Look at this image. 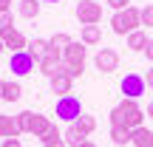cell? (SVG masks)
I'll return each mask as SVG.
<instances>
[{"mask_svg": "<svg viewBox=\"0 0 153 147\" xmlns=\"http://www.w3.org/2000/svg\"><path fill=\"white\" fill-rule=\"evenodd\" d=\"M145 45H148V34L139 28V31H133V34H128V48L131 51H145Z\"/></svg>", "mask_w": 153, "mask_h": 147, "instance_id": "obj_20", "label": "cell"}, {"mask_svg": "<svg viewBox=\"0 0 153 147\" xmlns=\"http://www.w3.org/2000/svg\"><path fill=\"white\" fill-rule=\"evenodd\" d=\"M145 54H148V60L153 62V40H148V45H145Z\"/></svg>", "mask_w": 153, "mask_h": 147, "instance_id": "obj_29", "label": "cell"}, {"mask_svg": "<svg viewBox=\"0 0 153 147\" xmlns=\"http://www.w3.org/2000/svg\"><path fill=\"white\" fill-rule=\"evenodd\" d=\"M20 96H23L20 82H3V102H17Z\"/></svg>", "mask_w": 153, "mask_h": 147, "instance_id": "obj_18", "label": "cell"}, {"mask_svg": "<svg viewBox=\"0 0 153 147\" xmlns=\"http://www.w3.org/2000/svg\"><path fill=\"white\" fill-rule=\"evenodd\" d=\"M145 116H150V119H153V102H148V110H145Z\"/></svg>", "mask_w": 153, "mask_h": 147, "instance_id": "obj_32", "label": "cell"}, {"mask_svg": "<svg viewBox=\"0 0 153 147\" xmlns=\"http://www.w3.org/2000/svg\"><path fill=\"white\" fill-rule=\"evenodd\" d=\"M74 127H76V130H79V133H82V136H85V139H88V136H91V133H94V130H97V119H94V116H88V113H82V116H79V119H76V122H74Z\"/></svg>", "mask_w": 153, "mask_h": 147, "instance_id": "obj_17", "label": "cell"}, {"mask_svg": "<svg viewBox=\"0 0 153 147\" xmlns=\"http://www.w3.org/2000/svg\"><path fill=\"white\" fill-rule=\"evenodd\" d=\"M94 65H97V71L102 74H111L119 68V54H116L114 48H99L97 57H94Z\"/></svg>", "mask_w": 153, "mask_h": 147, "instance_id": "obj_8", "label": "cell"}, {"mask_svg": "<svg viewBox=\"0 0 153 147\" xmlns=\"http://www.w3.org/2000/svg\"><path fill=\"white\" fill-rule=\"evenodd\" d=\"M17 11H20V17H26V20H34V17L40 14V0H20V3H17Z\"/></svg>", "mask_w": 153, "mask_h": 147, "instance_id": "obj_14", "label": "cell"}, {"mask_svg": "<svg viewBox=\"0 0 153 147\" xmlns=\"http://www.w3.org/2000/svg\"><path fill=\"white\" fill-rule=\"evenodd\" d=\"M108 6H111V9H114V11H125L128 6H131V0H111Z\"/></svg>", "mask_w": 153, "mask_h": 147, "instance_id": "obj_26", "label": "cell"}, {"mask_svg": "<svg viewBox=\"0 0 153 147\" xmlns=\"http://www.w3.org/2000/svg\"><path fill=\"white\" fill-rule=\"evenodd\" d=\"M131 133L133 130H128V127H116V125H111V139H114V144H131Z\"/></svg>", "mask_w": 153, "mask_h": 147, "instance_id": "obj_21", "label": "cell"}, {"mask_svg": "<svg viewBox=\"0 0 153 147\" xmlns=\"http://www.w3.org/2000/svg\"><path fill=\"white\" fill-rule=\"evenodd\" d=\"M17 136H20L17 116H6V113H0V139H17Z\"/></svg>", "mask_w": 153, "mask_h": 147, "instance_id": "obj_11", "label": "cell"}, {"mask_svg": "<svg viewBox=\"0 0 153 147\" xmlns=\"http://www.w3.org/2000/svg\"><path fill=\"white\" fill-rule=\"evenodd\" d=\"M79 40H82V45H97L99 40H102V31H99V26H82Z\"/></svg>", "mask_w": 153, "mask_h": 147, "instance_id": "obj_15", "label": "cell"}, {"mask_svg": "<svg viewBox=\"0 0 153 147\" xmlns=\"http://www.w3.org/2000/svg\"><path fill=\"white\" fill-rule=\"evenodd\" d=\"M85 54H88V48L82 43H71L62 51V65L65 68H85Z\"/></svg>", "mask_w": 153, "mask_h": 147, "instance_id": "obj_6", "label": "cell"}, {"mask_svg": "<svg viewBox=\"0 0 153 147\" xmlns=\"http://www.w3.org/2000/svg\"><path fill=\"white\" fill-rule=\"evenodd\" d=\"M139 17H142V26L153 28V3H148L145 9H139Z\"/></svg>", "mask_w": 153, "mask_h": 147, "instance_id": "obj_24", "label": "cell"}, {"mask_svg": "<svg viewBox=\"0 0 153 147\" xmlns=\"http://www.w3.org/2000/svg\"><path fill=\"white\" fill-rule=\"evenodd\" d=\"M31 116H34V110H23V113H17V125H20V133H28V130H31Z\"/></svg>", "mask_w": 153, "mask_h": 147, "instance_id": "obj_23", "label": "cell"}, {"mask_svg": "<svg viewBox=\"0 0 153 147\" xmlns=\"http://www.w3.org/2000/svg\"><path fill=\"white\" fill-rule=\"evenodd\" d=\"M26 51L34 57V62H40V60L45 57V51H48V40H40V37H34L31 43H28V48H26Z\"/></svg>", "mask_w": 153, "mask_h": 147, "instance_id": "obj_16", "label": "cell"}, {"mask_svg": "<svg viewBox=\"0 0 153 147\" xmlns=\"http://www.w3.org/2000/svg\"><path fill=\"white\" fill-rule=\"evenodd\" d=\"M71 85H74V79L68 76V68L62 74H57L54 79H51V93H60V96H68L71 93Z\"/></svg>", "mask_w": 153, "mask_h": 147, "instance_id": "obj_12", "label": "cell"}, {"mask_svg": "<svg viewBox=\"0 0 153 147\" xmlns=\"http://www.w3.org/2000/svg\"><path fill=\"white\" fill-rule=\"evenodd\" d=\"M131 144L133 147H153V130H148V127H136V130L131 133Z\"/></svg>", "mask_w": 153, "mask_h": 147, "instance_id": "obj_13", "label": "cell"}, {"mask_svg": "<svg viewBox=\"0 0 153 147\" xmlns=\"http://www.w3.org/2000/svg\"><path fill=\"white\" fill-rule=\"evenodd\" d=\"M76 20L82 26H97L102 20V6L94 3V0H79L76 3Z\"/></svg>", "mask_w": 153, "mask_h": 147, "instance_id": "obj_4", "label": "cell"}, {"mask_svg": "<svg viewBox=\"0 0 153 147\" xmlns=\"http://www.w3.org/2000/svg\"><path fill=\"white\" fill-rule=\"evenodd\" d=\"M122 93H125V99H139L145 93V76L142 74H125V79H122Z\"/></svg>", "mask_w": 153, "mask_h": 147, "instance_id": "obj_7", "label": "cell"}, {"mask_svg": "<svg viewBox=\"0 0 153 147\" xmlns=\"http://www.w3.org/2000/svg\"><path fill=\"white\" fill-rule=\"evenodd\" d=\"M43 147H65V142H62V139H54V142H45Z\"/></svg>", "mask_w": 153, "mask_h": 147, "instance_id": "obj_30", "label": "cell"}, {"mask_svg": "<svg viewBox=\"0 0 153 147\" xmlns=\"http://www.w3.org/2000/svg\"><path fill=\"white\" fill-rule=\"evenodd\" d=\"M62 142H65V147H79L82 142H85V136H82V133L76 130L74 125H68L65 133H62Z\"/></svg>", "mask_w": 153, "mask_h": 147, "instance_id": "obj_19", "label": "cell"}, {"mask_svg": "<svg viewBox=\"0 0 153 147\" xmlns=\"http://www.w3.org/2000/svg\"><path fill=\"white\" fill-rule=\"evenodd\" d=\"M0 147H23V144H20V139H3Z\"/></svg>", "mask_w": 153, "mask_h": 147, "instance_id": "obj_27", "label": "cell"}, {"mask_svg": "<svg viewBox=\"0 0 153 147\" xmlns=\"http://www.w3.org/2000/svg\"><path fill=\"white\" fill-rule=\"evenodd\" d=\"M34 57L28 54V51H17V54H11L9 60V71L17 74V76H26V74H34Z\"/></svg>", "mask_w": 153, "mask_h": 147, "instance_id": "obj_5", "label": "cell"}, {"mask_svg": "<svg viewBox=\"0 0 153 147\" xmlns=\"http://www.w3.org/2000/svg\"><path fill=\"white\" fill-rule=\"evenodd\" d=\"M145 85H148V88H153V65L148 68V74H145Z\"/></svg>", "mask_w": 153, "mask_h": 147, "instance_id": "obj_28", "label": "cell"}, {"mask_svg": "<svg viewBox=\"0 0 153 147\" xmlns=\"http://www.w3.org/2000/svg\"><path fill=\"white\" fill-rule=\"evenodd\" d=\"M105 3H111V0H105Z\"/></svg>", "mask_w": 153, "mask_h": 147, "instance_id": "obj_37", "label": "cell"}, {"mask_svg": "<svg viewBox=\"0 0 153 147\" xmlns=\"http://www.w3.org/2000/svg\"><path fill=\"white\" fill-rule=\"evenodd\" d=\"M0 54H3V40H0Z\"/></svg>", "mask_w": 153, "mask_h": 147, "instance_id": "obj_35", "label": "cell"}, {"mask_svg": "<svg viewBox=\"0 0 153 147\" xmlns=\"http://www.w3.org/2000/svg\"><path fill=\"white\" fill-rule=\"evenodd\" d=\"M71 43H74V40L68 37L65 31H60V34H54V37L48 40V45H51V48H57V51H65V48H68V45H71Z\"/></svg>", "mask_w": 153, "mask_h": 147, "instance_id": "obj_22", "label": "cell"}, {"mask_svg": "<svg viewBox=\"0 0 153 147\" xmlns=\"http://www.w3.org/2000/svg\"><path fill=\"white\" fill-rule=\"evenodd\" d=\"M0 40H3V48H11V54H17V51H26V48H28V40L23 37L14 26H11V28H3V31H0Z\"/></svg>", "mask_w": 153, "mask_h": 147, "instance_id": "obj_9", "label": "cell"}, {"mask_svg": "<svg viewBox=\"0 0 153 147\" xmlns=\"http://www.w3.org/2000/svg\"><path fill=\"white\" fill-rule=\"evenodd\" d=\"M45 3H60V0H45Z\"/></svg>", "mask_w": 153, "mask_h": 147, "instance_id": "obj_36", "label": "cell"}, {"mask_svg": "<svg viewBox=\"0 0 153 147\" xmlns=\"http://www.w3.org/2000/svg\"><path fill=\"white\" fill-rule=\"evenodd\" d=\"M139 26H142V17H139L136 6H128L125 11H114V17H111L114 34H133V31H139Z\"/></svg>", "mask_w": 153, "mask_h": 147, "instance_id": "obj_2", "label": "cell"}, {"mask_svg": "<svg viewBox=\"0 0 153 147\" xmlns=\"http://www.w3.org/2000/svg\"><path fill=\"white\" fill-rule=\"evenodd\" d=\"M79 116H82V102H79V96L68 93V96H60V99H57V119L74 125Z\"/></svg>", "mask_w": 153, "mask_h": 147, "instance_id": "obj_3", "label": "cell"}, {"mask_svg": "<svg viewBox=\"0 0 153 147\" xmlns=\"http://www.w3.org/2000/svg\"><path fill=\"white\" fill-rule=\"evenodd\" d=\"M14 23H11V11H0V31L3 28H11Z\"/></svg>", "mask_w": 153, "mask_h": 147, "instance_id": "obj_25", "label": "cell"}, {"mask_svg": "<svg viewBox=\"0 0 153 147\" xmlns=\"http://www.w3.org/2000/svg\"><path fill=\"white\" fill-rule=\"evenodd\" d=\"M142 122H145V110L139 108L136 99H122V102L111 110V125H116V127L136 130V127H142Z\"/></svg>", "mask_w": 153, "mask_h": 147, "instance_id": "obj_1", "label": "cell"}, {"mask_svg": "<svg viewBox=\"0 0 153 147\" xmlns=\"http://www.w3.org/2000/svg\"><path fill=\"white\" fill-rule=\"evenodd\" d=\"M51 127H54V122H51L48 116L34 113V116H31V130H28V133H31L34 139H40V142H43V139H45V133H48Z\"/></svg>", "mask_w": 153, "mask_h": 147, "instance_id": "obj_10", "label": "cell"}, {"mask_svg": "<svg viewBox=\"0 0 153 147\" xmlns=\"http://www.w3.org/2000/svg\"><path fill=\"white\" fill-rule=\"evenodd\" d=\"M79 147H97V144H94V142H91V139H85V142H82Z\"/></svg>", "mask_w": 153, "mask_h": 147, "instance_id": "obj_33", "label": "cell"}, {"mask_svg": "<svg viewBox=\"0 0 153 147\" xmlns=\"http://www.w3.org/2000/svg\"><path fill=\"white\" fill-rule=\"evenodd\" d=\"M11 3L14 0H0V11H11Z\"/></svg>", "mask_w": 153, "mask_h": 147, "instance_id": "obj_31", "label": "cell"}, {"mask_svg": "<svg viewBox=\"0 0 153 147\" xmlns=\"http://www.w3.org/2000/svg\"><path fill=\"white\" fill-rule=\"evenodd\" d=\"M0 99H3V79H0Z\"/></svg>", "mask_w": 153, "mask_h": 147, "instance_id": "obj_34", "label": "cell"}]
</instances>
